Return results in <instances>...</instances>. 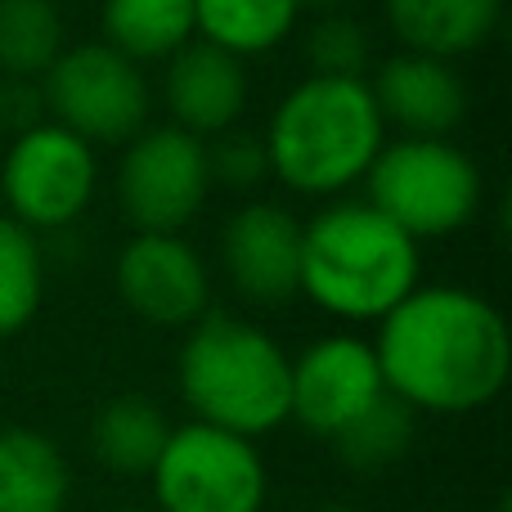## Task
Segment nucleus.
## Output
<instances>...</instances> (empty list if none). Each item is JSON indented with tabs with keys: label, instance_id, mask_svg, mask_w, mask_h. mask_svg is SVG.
<instances>
[{
	"label": "nucleus",
	"instance_id": "f257e3e1",
	"mask_svg": "<svg viewBox=\"0 0 512 512\" xmlns=\"http://www.w3.org/2000/svg\"><path fill=\"white\" fill-rule=\"evenodd\" d=\"M382 387L414 414H477L508 387L512 337L499 306L463 283H418L378 319Z\"/></svg>",
	"mask_w": 512,
	"mask_h": 512
},
{
	"label": "nucleus",
	"instance_id": "f03ea898",
	"mask_svg": "<svg viewBox=\"0 0 512 512\" xmlns=\"http://www.w3.org/2000/svg\"><path fill=\"white\" fill-rule=\"evenodd\" d=\"M270 180L297 198H342L364 185L387 144V122L373 104L369 77H301L283 90L261 131Z\"/></svg>",
	"mask_w": 512,
	"mask_h": 512
},
{
	"label": "nucleus",
	"instance_id": "7ed1b4c3",
	"mask_svg": "<svg viewBox=\"0 0 512 512\" xmlns=\"http://www.w3.org/2000/svg\"><path fill=\"white\" fill-rule=\"evenodd\" d=\"M423 279V252L364 198H333L301 221V292L342 324H378Z\"/></svg>",
	"mask_w": 512,
	"mask_h": 512
},
{
	"label": "nucleus",
	"instance_id": "20e7f679",
	"mask_svg": "<svg viewBox=\"0 0 512 512\" xmlns=\"http://www.w3.org/2000/svg\"><path fill=\"white\" fill-rule=\"evenodd\" d=\"M176 387L194 423L261 441L288 423L292 355L261 324L207 310L176 355Z\"/></svg>",
	"mask_w": 512,
	"mask_h": 512
},
{
	"label": "nucleus",
	"instance_id": "39448f33",
	"mask_svg": "<svg viewBox=\"0 0 512 512\" xmlns=\"http://www.w3.org/2000/svg\"><path fill=\"white\" fill-rule=\"evenodd\" d=\"M481 198L486 180L477 158L454 140H387L364 176V203L414 243L468 230Z\"/></svg>",
	"mask_w": 512,
	"mask_h": 512
},
{
	"label": "nucleus",
	"instance_id": "423d86ee",
	"mask_svg": "<svg viewBox=\"0 0 512 512\" xmlns=\"http://www.w3.org/2000/svg\"><path fill=\"white\" fill-rule=\"evenodd\" d=\"M45 117L81 135L90 149H122L153 126V86L140 63L104 41L68 45L41 77Z\"/></svg>",
	"mask_w": 512,
	"mask_h": 512
},
{
	"label": "nucleus",
	"instance_id": "0eeeda50",
	"mask_svg": "<svg viewBox=\"0 0 512 512\" xmlns=\"http://www.w3.org/2000/svg\"><path fill=\"white\" fill-rule=\"evenodd\" d=\"M153 512H265L270 472L256 441L207 423L171 427L153 463Z\"/></svg>",
	"mask_w": 512,
	"mask_h": 512
},
{
	"label": "nucleus",
	"instance_id": "6e6552de",
	"mask_svg": "<svg viewBox=\"0 0 512 512\" xmlns=\"http://www.w3.org/2000/svg\"><path fill=\"white\" fill-rule=\"evenodd\" d=\"M99 194V149L45 117L27 135L9 140L0 158L5 216L32 234L77 225Z\"/></svg>",
	"mask_w": 512,
	"mask_h": 512
},
{
	"label": "nucleus",
	"instance_id": "1a4fd4ad",
	"mask_svg": "<svg viewBox=\"0 0 512 512\" xmlns=\"http://www.w3.org/2000/svg\"><path fill=\"white\" fill-rule=\"evenodd\" d=\"M212 198L207 144L180 126H144L122 144L117 162V207L135 234H180L198 221Z\"/></svg>",
	"mask_w": 512,
	"mask_h": 512
},
{
	"label": "nucleus",
	"instance_id": "9d476101",
	"mask_svg": "<svg viewBox=\"0 0 512 512\" xmlns=\"http://www.w3.org/2000/svg\"><path fill=\"white\" fill-rule=\"evenodd\" d=\"M387 396L373 342L360 333H324L292 355L288 423L319 441H337L360 414Z\"/></svg>",
	"mask_w": 512,
	"mask_h": 512
},
{
	"label": "nucleus",
	"instance_id": "9b49d317",
	"mask_svg": "<svg viewBox=\"0 0 512 512\" xmlns=\"http://www.w3.org/2000/svg\"><path fill=\"white\" fill-rule=\"evenodd\" d=\"M113 288L153 328H194L212 310V270L185 234H131L113 256Z\"/></svg>",
	"mask_w": 512,
	"mask_h": 512
},
{
	"label": "nucleus",
	"instance_id": "f8f14e48",
	"mask_svg": "<svg viewBox=\"0 0 512 512\" xmlns=\"http://www.w3.org/2000/svg\"><path fill=\"white\" fill-rule=\"evenodd\" d=\"M216 256L248 306H283L301 292V221L283 203L248 198L221 225Z\"/></svg>",
	"mask_w": 512,
	"mask_h": 512
},
{
	"label": "nucleus",
	"instance_id": "ddd939ff",
	"mask_svg": "<svg viewBox=\"0 0 512 512\" xmlns=\"http://www.w3.org/2000/svg\"><path fill=\"white\" fill-rule=\"evenodd\" d=\"M369 90L387 131L396 126L405 140H450L468 122L472 95L463 72L454 63L427 59V54L396 50L373 68Z\"/></svg>",
	"mask_w": 512,
	"mask_h": 512
},
{
	"label": "nucleus",
	"instance_id": "4468645a",
	"mask_svg": "<svg viewBox=\"0 0 512 512\" xmlns=\"http://www.w3.org/2000/svg\"><path fill=\"white\" fill-rule=\"evenodd\" d=\"M252 99L248 63L216 50L207 41H189L180 54L167 59L162 72V104L171 113V126L185 135L212 144L225 131H239Z\"/></svg>",
	"mask_w": 512,
	"mask_h": 512
},
{
	"label": "nucleus",
	"instance_id": "2eb2a0df",
	"mask_svg": "<svg viewBox=\"0 0 512 512\" xmlns=\"http://www.w3.org/2000/svg\"><path fill=\"white\" fill-rule=\"evenodd\" d=\"M382 18L400 50L454 63L495 41L504 0H382Z\"/></svg>",
	"mask_w": 512,
	"mask_h": 512
},
{
	"label": "nucleus",
	"instance_id": "dca6fc26",
	"mask_svg": "<svg viewBox=\"0 0 512 512\" xmlns=\"http://www.w3.org/2000/svg\"><path fill=\"white\" fill-rule=\"evenodd\" d=\"M72 468L59 441L27 423L0 427V512H68Z\"/></svg>",
	"mask_w": 512,
	"mask_h": 512
},
{
	"label": "nucleus",
	"instance_id": "f3484780",
	"mask_svg": "<svg viewBox=\"0 0 512 512\" xmlns=\"http://www.w3.org/2000/svg\"><path fill=\"white\" fill-rule=\"evenodd\" d=\"M306 18L301 0H194V41L256 59L288 41Z\"/></svg>",
	"mask_w": 512,
	"mask_h": 512
},
{
	"label": "nucleus",
	"instance_id": "a211bd4d",
	"mask_svg": "<svg viewBox=\"0 0 512 512\" xmlns=\"http://www.w3.org/2000/svg\"><path fill=\"white\" fill-rule=\"evenodd\" d=\"M99 41L131 63H167L194 41V0H104Z\"/></svg>",
	"mask_w": 512,
	"mask_h": 512
},
{
	"label": "nucleus",
	"instance_id": "6ab92c4d",
	"mask_svg": "<svg viewBox=\"0 0 512 512\" xmlns=\"http://www.w3.org/2000/svg\"><path fill=\"white\" fill-rule=\"evenodd\" d=\"M171 436V418L149 396H113L99 405L90 423V454L113 477H149L162 445Z\"/></svg>",
	"mask_w": 512,
	"mask_h": 512
},
{
	"label": "nucleus",
	"instance_id": "aec40b11",
	"mask_svg": "<svg viewBox=\"0 0 512 512\" xmlns=\"http://www.w3.org/2000/svg\"><path fill=\"white\" fill-rule=\"evenodd\" d=\"M63 9L54 0H0V77L41 81L68 50Z\"/></svg>",
	"mask_w": 512,
	"mask_h": 512
},
{
	"label": "nucleus",
	"instance_id": "412c9836",
	"mask_svg": "<svg viewBox=\"0 0 512 512\" xmlns=\"http://www.w3.org/2000/svg\"><path fill=\"white\" fill-rule=\"evenodd\" d=\"M45 301V252L32 230L0 212V342L18 337Z\"/></svg>",
	"mask_w": 512,
	"mask_h": 512
},
{
	"label": "nucleus",
	"instance_id": "4be33fe9",
	"mask_svg": "<svg viewBox=\"0 0 512 512\" xmlns=\"http://www.w3.org/2000/svg\"><path fill=\"white\" fill-rule=\"evenodd\" d=\"M414 436H418V414L409 405H400L396 396H382L369 414H360L337 436L333 450L351 472L373 477V472H387L391 463L405 459L414 450Z\"/></svg>",
	"mask_w": 512,
	"mask_h": 512
},
{
	"label": "nucleus",
	"instance_id": "5701e85b",
	"mask_svg": "<svg viewBox=\"0 0 512 512\" xmlns=\"http://www.w3.org/2000/svg\"><path fill=\"white\" fill-rule=\"evenodd\" d=\"M369 59H373V36L346 9L333 14H315V23L306 27V63L310 77H351L364 81L369 77Z\"/></svg>",
	"mask_w": 512,
	"mask_h": 512
},
{
	"label": "nucleus",
	"instance_id": "b1692460",
	"mask_svg": "<svg viewBox=\"0 0 512 512\" xmlns=\"http://www.w3.org/2000/svg\"><path fill=\"white\" fill-rule=\"evenodd\" d=\"M207 171H212V189H234V194H252L270 180V162H265V144L252 131H225L221 140L207 144Z\"/></svg>",
	"mask_w": 512,
	"mask_h": 512
},
{
	"label": "nucleus",
	"instance_id": "393cba45",
	"mask_svg": "<svg viewBox=\"0 0 512 512\" xmlns=\"http://www.w3.org/2000/svg\"><path fill=\"white\" fill-rule=\"evenodd\" d=\"M41 122H45L41 81L0 77V135H5V140H18V135H27Z\"/></svg>",
	"mask_w": 512,
	"mask_h": 512
},
{
	"label": "nucleus",
	"instance_id": "a878e982",
	"mask_svg": "<svg viewBox=\"0 0 512 512\" xmlns=\"http://www.w3.org/2000/svg\"><path fill=\"white\" fill-rule=\"evenodd\" d=\"M306 9H315V14H333V9H342L346 0H301Z\"/></svg>",
	"mask_w": 512,
	"mask_h": 512
},
{
	"label": "nucleus",
	"instance_id": "bb28decb",
	"mask_svg": "<svg viewBox=\"0 0 512 512\" xmlns=\"http://www.w3.org/2000/svg\"><path fill=\"white\" fill-rule=\"evenodd\" d=\"M319 512H351V508H346V504H324Z\"/></svg>",
	"mask_w": 512,
	"mask_h": 512
},
{
	"label": "nucleus",
	"instance_id": "cd10ccee",
	"mask_svg": "<svg viewBox=\"0 0 512 512\" xmlns=\"http://www.w3.org/2000/svg\"><path fill=\"white\" fill-rule=\"evenodd\" d=\"M117 512H153V508H117Z\"/></svg>",
	"mask_w": 512,
	"mask_h": 512
}]
</instances>
